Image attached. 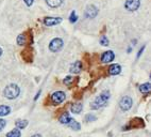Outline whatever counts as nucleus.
Masks as SVG:
<instances>
[{
	"label": "nucleus",
	"instance_id": "1",
	"mask_svg": "<svg viewBox=\"0 0 151 137\" xmlns=\"http://www.w3.org/2000/svg\"><path fill=\"white\" fill-rule=\"evenodd\" d=\"M109 99H110V92L109 91H103L96 98V100L91 104V106H92L93 109H99V108L104 107L106 105Z\"/></svg>",
	"mask_w": 151,
	"mask_h": 137
},
{
	"label": "nucleus",
	"instance_id": "2",
	"mask_svg": "<svg viewBox=\"0 0 151 137\" xmlns=\"http://www.w3.org/2000/svg\"><path fill=\"white\" fill-rule=\"evenodd\" d=\"M19 93H20V89L15 84H11V85L6 86V89L3 90V95L9 100L16 99L17 96L19 95Z\"/></svg>",
	"mask_w": 151,
	"mask_h": 137
},
{
	"label": "nucleus",
	"instance_id": "3",
	"mask_svg": "<svg viewBox=\"0 0 151 137\" xmlns=\"http://www.w3.org/2000/svg\"><path fill=\"white\" fill-rule=\"evenodd\" d=\"M63 45H64V42H63L62 39L55 38L50 42V44H49V50L53 52H59V50H62Z\"/></svg>",
	"mask_w": 151,
	"mask_h": 137
},
{
	"label": "nucleus",
	"instance_id": "4",
	"mask_svg": "<svg viewBox=\"0 0 151 137\" xmlns=\"http://www.w3.org/2000/svg\"><path fill=\"white\" fill-rule=\"evenodd\" d=\"M133 105V100L130 98V96H124L120 102H119V107L120 109L124 110V111H127L129 110Z\"/></svg>",
	"mask_w": 151,
	"mask_h": 137
},
{
	"label": "nucleus",
	"instance_id": "5",
	"mask_svg": "<svg viewBox=\"0 0 151 137\" xmlns=\"http://www.w3.org/2000/svg\"><path fill=\"white\" fill-rule=\"evenodd\" d=\"M65 98H66V95H65V93L63 91H57V92L52 93L51 101L54 105H59L65 101Z\"/></svg>",
	"mask_w": 151,
	"mask_h": 137
},
{
	"label": "nucleus",
	"instance_id": "6",
	"mask_svg": "<svg viewBox=\"0 0 151 137\" xmlns=\"http://www.w3.org/2000/svg\"><path fill=\"white\" fill-rule=\"evenodd\" d=\"M140 6V0H127L124 3V7L128 11H136Z\"/></svg>",
	"mask_w": 151,
	"mask_h": 137
},
{
	"label": "nucleus",
	"instance_id": "7",
	"mask_svg": "<svg viewBox=\"0 0 151 137\" xmlns=\"http://www.w3.org/2000/svg\"><path fill=\"white\" fill-rule=\"evenodd\" d=\"M60 23H62V18L61 17H46V18L44 19V24L46 26H49V27L59 25Z\"/></svg>",
	"mask_w": 151,
	"mask_h": 137
},
{
	"label": "nucleus",
	"instance_id": "8",
	"mask_svg": "<svg viewBox=\"0 0 151 137\" xmlns=\"http://www.w3.org/2000/svg\"><path fill=\"white\" fill-rule=\"evenodd\" d=\"M114 58H115V54L112 50H108V52H103L101 55V61L103 63H109L111 61H113Z\"/></svg>",
	"mask_w": 151,
	"mask_h": 137
},
{
	"label": "nucleus",
	"instance_id": "9",
	"mask_svg": "<svg viewBox=\"0 0 151 137\" xmlns=\"http://www.w3.org/2000/svg\"><path fill=\"white\" fill-rule=\"evenodd\" d=\"M98 14V9L95 6H88L85 10V16L88 17V18H94V17L97 16Z\"/></svg>",
	"mask_w": 151,
	"mask_h": 137
},
{
	"label": "nucleus",
	"instance_id": "10",
	"mask_svg": "<svg viewBox=\"0 0 151 137\" xmlns=\"http://www.w3.org/2000/svg\"><path fill=\"white\" fill-rule=\"evenodd\" d=\"M82 71V63L80 61H76L73 64H71L70 66V73L73 74H79Z\"/></svg>",
	"mask_w": 151,
	"mask_h": 137
},
{
	"label": "nucleus",
	"instance_id": "11",
	"mask_svg": "<svg viewBox=\"0 0 151 137\" xmlns=\"http://www.w3.org/2000/svg\"><path fill=\"white\" fill-rule=\"evenodd\" d=\"M122 72V66L119 64H112L109 68V73L111 75H118Z\"/></svg>",
	"mask_w": 151,
	"mask_h": 137
},
{
	"label": "nucleus",
	"instance_id": "12",
	"mask_svg": "<svg viewBox=\"0 0 151 137\" xmlns=\"http://www.w3.org/2000/svg\"><path fill=\"white\" fill-rule=\"evenodd\" d=\"M71 120H73V119H71V117H70V115L68 112H64V114L60 117V122L62 124H69Z\"/></svg>",
	"mask_w": 151,
	"mask_h": 137
},
{
	"label": "nucleus",
	"instance_id": "13",
	"mask_svg": "<svg viewBox=\"0 0 151 137\" xmlns=\"http://www.w3.org/2000/svg\"><path fill=\"white\" fill-rule=\"evenodd\" d=\"M64 0H46V3L50 8H59Z\"/></svg>",
	"mask_w": 151,
	"mask_h": 137
},
{
	"label": "nucleus",
	"instance_id": "14",
	"mask_svg": "<svg viewBox=\"0 0 151 137\" xmlns=\"http://www.w3.org/2000/svg\"><path fill=\"white\" fill-rule=\"evenodd\" d=\"M82 108H83V106H82L81 103H75V104L71 105V111L73 114H80L82 111Z\"/></svg>",
	"mask_w": 151,
	"mask_h": 137
},
{
	"label": "nucleus",
	"instance_id": "15",
	"mask_svg": "<svg viewBox=\"0 0 151 137\" xmlns=\"http://www.w3.org/2000/svg\"><path fill=\"white\" fill-rule=\"evenodd\" d=\"M150 89H151V86L149 82H145V84L139 86V91L143 92V93H148V92H150Z\"/></svg>",
	"mask_w": 151,
	"mask_h": 137
},
{
	"label": "nucleus",
	"instance_id": "16",
	"mask_svg": "<svg viewBox=\"0 0 151 137\" xmlns=\"http://www.w3.org/2000/svg\"><path fill=\"white\" fill-rule=\"evenodd\" d=\"M11 108L6 105H0V116H6L10 114Z\"/></svg>",
	"mask_w": 151,
	"mask_h": 137
},
{
	"label": "nucleus",
	"instance_id": "17",
	"mask_svg": "<svg viewBox=\"0 0 151 137\" xmlns=\"http://www.w3.org/2000/svg\"><path fill=\"white\" fill-rule=\"evenodd\" d=\"M20 136H22V133H20V131L18 129L12 130V131H10L6 134V137H20Z\"/></svg>",
	"mask_w": 151,
	"mask_h": 137
},
{
	"label": "nucleus",
	"instance_id": "18",
	"mask_svg": "<svg viewBox=\"0 0 151 137\" xmlns=\"http://www.w3.org/2000/svg\"><path fill=\"white\" fill-rule=\"evenodd\" d=\"M26 42H27L26 34H19V36H17V44H18L19 46H22V45H24V44H26Z\"/></svg>",
	"mask_w": 151,
	"mask_h": 137
},
{
	"label": "nucleus",
	"instance_id": "19",
	"mask_svg": "<svg viewBox=\"0 0 151 137\" xmlns=\"http://www.w3.org/2000/svg\"><path fill=\"white\" fill-rule=\"evenodd\" d=\"M69 125H70V128L73 130V131H79V130H80V128H81L80 123H79V122H77V121H75V120L70 121Z\"/></svg>",
	"mask_w": 151,
	"mask_h": 137
},
{
	"label": "nucleus",
	"instance_id": "20",
	"mask_svg": "<svg viewBox=\"0 0 151 137\" xmlns=\"http://www.w3.org/2000/svg\"><path fill=\"white\" fill-rule=\"evenodd\" d=\"M28 125L27 120H17L16 121V126L18 129H24Z\"/></svg>",
	"mask_w": 151,
	"mask_h": 137
},
{
	"label": "nucleus",
	"instance_id": "21",
	"mask_svg": "<svg viewBox=\"0 0 151 137\" xmlns=\"http://www.w3.org/2000/svg\"><path fill=\"white\" fill-rule=\"evenodd\" d=\"M96 119H97V117L92 115V114H88V115L85 117V121H86V122H93V121H95Z\"/></svg>",
	"mask_w": 151,
	"mask_h": 137
},
{
	"label": "nucleus",
	"instance_id": "22",
	"mask_svg": "<svg viewBox=\"0 0 151 137\" xmlns=\"http://www.w3.org/2000/svg\"><path fill=\"white\" fill-rule=\"evenodd\" d=\"M100 44L102 45V46H108L109 45V40L106 36H101L100 39Z\"/></svg>",
	"mask_w": 151,
	"mask_h": 137
},
{
	"label": "nucleus",
	"instance_id": "23",
	"mask_svg": "<svg viewBox=\"0 0 151 137\" xmlns=\"http://www.w3.org/2000/svg\"><path fill=\"white\" fill-rule=\"evenodd\" d=\"M77 19H78V16H77V14H76V12H71V14H70V17H69V20L70 23H76L77 22Z\"/></svg>",
	"mask_w": 151,
	"mask_h": 137
},
{
	"label": "nucleus",
	"instance_id": "24",
	"mask_svg": "<svg viewBox=\"0 0 151 137\" xmlns=\"http://www.w3.org/2000/svg\"><path fill=\"white\" fill-rule=\"evenodd\" d=\"M73 82V78L71 76H67L64 79V84H65V85H67V86H69Z\"/></svg>",
	"mask_w": 151,
	"mask_h": 137
},
{
	"label": "nucleus",
	"instance_id": "25",
	"mask_svg": "<svg viewBox=\"0 0 151 137\" xmlns=\"http://www.w3.org/2000/svg\"><path fill=\"white\" fill-rule=\"evenodd\" d=\"M6 125V120H3V119H0V131H2Z\"/></svg>",
	"mask_w": 151,
	"mask_h": 137
},
{
	"label": "nucleus",
	"instance_id": "26",
	"mask_svg": "<svg viewBox=\"0 0 151 137\" xmlns=\"http://www.w3.org/2000/svg\"><path fill=\"white\" fill-rule=\"evenodd\" d=\"M24 1L28 7H31L33 4V0H24Z\"/></svg>",
	"mask_w": 151,
	"mask_h": 137
},
{
	"label": "nucleus",
	"instance_id": "27",
	"mask_svg": "<svg viewBox=\"0 0 151 137\" xmlns=\"http://www.w3.org/2000/svg\"><path fill=\"white\" fill-rule=\"evenodd\" d=\"M144 48H145V46H143V48H142V50H139V52H138V55H137V58L139 57L140 55H142V52H143V50H144Z\"/></svg>",
	"mask_w": 151,
	"mask_h": 137
},
{
	"label": "nucleus",
	"instance_id": "28",
	"mask_svg": "<svg viewBox=\"0 0 151 137\" xmlns=\"http://www.w3.org/2000/svg\"><path fill=\"white\" fill-rule=\"evenodd\" d=\"M31 137H42V135H40V134H35V135H33V136H31Z\"/></svg>",
	"mask_w": 151,
	"mask_h": 137
},
{
	"label": "nucleus",
	"instance_id": "29",
	"mask_svg": "<svg viewBox=\"0 0 151 137\" xmlns=\"http://www.w3.org/2000/svg\"><path fill=\"white\" fill-rule=\"evenodd\" d=\"M2 55V50H1V47H0V56Z\"/></svg>",
	"mask_w": 151,
	"mask_h": 137
}]
</instances>
